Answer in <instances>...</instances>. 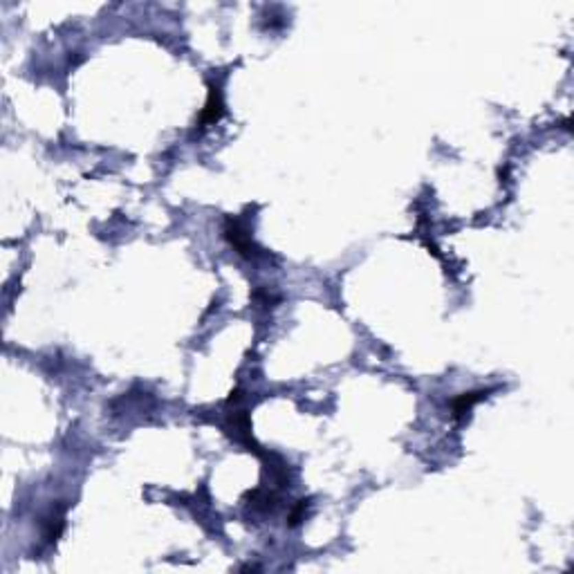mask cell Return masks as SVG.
I'll list each match as a JSON object with an SVG mask.
<instances>
[{
    "label": "cell",
    "mask_w": 574,
    "mask_h": 574,
    "mask_svg": "<svg viewBox=\"0 0 574 574\" xmlns=\"http://www.w3.org/2000/svg\"><path fill=\"white\" fill-rule=\"evenodd\" d=\"M222 113H225V101H222V94L216 85H209V97L207 104H204L202 113H200V128H209L213 124L220 122Z\"/></svg>",
    "instance_id": "cell-2"
},
{
    "label": "cell",
    "mask_w": 574,
    "mask_h": 574,
    "mask_svg": "<svg viewBox=\"0 0 574 574\" xmlns=\"http://www.w3.org/2000/svg\"><path fill=\"white\" fill-rule=\"evenodd\" d=\"M65 511H63V507L61 509H54L52 514H49L47 516V520H45V538L49 543L52 541H56L58 536H61V532H63V525H65Z\"/></svg>",
    "instance_id": "cell-4"
},
{
    "label": "cell",
    "mask_w": 574,
    "mask_h": 574,
    "mask_svg": "<svg viewBox=\"0 0 574 574\" xmlns=\"http://www.w3.org/2000/svg\"><path fill=\"white\" fill-rule=\"evenodd\" d=\"M305 505H307V500H298V505H296V509L292 511V516H289V525H296L298 520L303 518V511H305Z\"/></svg>",
    "instance_id": "cell-5"
},
{
    "label": "cell",
    "mask_w": 574,
    "mask_h": 574,
    "mask_svg": "<svg viewBox=\"0 0 574 574\" xmlns=\"http://www.w3.org/2000/svg\"><path fill=\"white\" fill-rule=\"evenodd\" d=\"M225 238L231 243V247H234V250H236L238 254L245 256V258H252V256L256 254V252H254L256 247H254V243H252L250 234H247V229H245L238 220H227V225H225Z\"/></svg>",
    "instance_id": "cell-1"
},
{
    "label": "cell",
    "mask_w": 574,
    "mask_h": 574,
    "mask_svg": "<svg viewBox=\"0 0 574 574\" xmlns=\"http://www.w3.org/2000/svg\"><path fill=\"white\" fill-rule=\"evenodd\" d=\"M487 395H489V390H474V393H462L456 399L451 401V410H453V417H465L471 408H474L478 401H483Z\"/></svg>",
    "instance_id": "cell-3"
}]
</instances>
